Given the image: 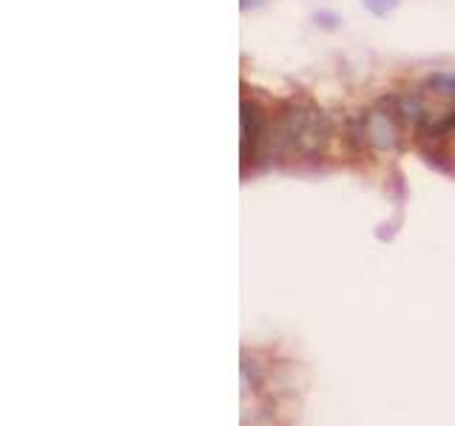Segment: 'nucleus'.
<instances>
[{
	"label": "nucleus",
	"mask_w": 455,
	"mask_h": 426,
	"mask_svg": "<svg viewBox=\"0 0 455 426\" xmlns=\"http://www.w3.org/2000/svg\"><path fill=\"white\" fill-rule=\"evenodd\" d=\"M362 6L364 12L373 14V18L384 20V18H390V14H395V9L402 6V0H362Z\"/></svg>",
	"instance_id": "6"
},
{
	"label": "nucleus",
	"mask_w": 455,
	"mask_h": 426,
	"mask_svg": "<svg viewBox=\"0 0 455 426\" xmlns=\"http://www.w3.org/2000/svg\"><path fill=\"white\" fill-rule=\"evenodd\" d=\"M333 139L327 111L305 97L279 99L270 111L267 162H319Z\"/></svg>",
	"instance_id": "1"
},
{
	"label": "nucleus",
	"mask_w": 455,
	"mask_h": 426,
	"mask_svg": "<svg viewBox=\"0 0 455 426\" xmlns=\"http://www.w3.org/2000/svg\"><path fill=\"white\" fill-rule=\"evenodd\" d=\"M267 4H270V0H239V12H256V9H262Z\"/></svg>",
	"instance_id": "7"
},
{
	"label": "nucleus",
	"mask_w": 455,
	"mask_h": 426,
	"mask_svg": "<svg viewBox=\"0 0 455 426\" xmlns=\"http://www.w3.org/2000/svg\"><path fill=\"white\" fill-rule=\"evenodd\" d=\"M407 125L402 122L390 94L379 97L370 108H362L345 122V146L353 154H395L404 146Z\"/></svg>",
	"instance_id": "2"
},
{
	"label": "nucleus",
	"mask_w": 455,
	"mask_h": 426,
	"mask_svg": "<svg viewBox=\"0 0 455 426\" xmlns=\"http://www.w3.org/2000/svg\"><path fill=\"white\" fill-rule=\"evenodd\" d=\"M310 23L316 28H322V32H339V28H341V18L331 9H316L310 14Z\"/></svg>",
	"instance_id": "5"
},
{
	"label": "nucleus",
	"mask_w": 455,
	"mask_h": 426,
	"mask_svg": "<svg viewBox=\"0 0 455 426\" xmlns=\"http://www.w3.org/2000/svg\"><path fill=\"white\" fill-rule=\"evenodd\" d=\"M239 128H242V139H239V151H242V177H248V170H259V165L267 160V134H270V114L259 103V97L253 91L242 94L239 103Z\"/></svg>",
	"instance_id": "3"
},
{
	"label": "nucleus",
	"mask_w": 455,
	"mask_h": 426,
	"mask_svg": "<svg viewBox=\"0 0 455 426\" xmlns=\"http://www.w3.org/2000/svg\"><path fill=\"white\" fill-rule=\"evenodd\" d=\"M424 89H427V94L455 99V68H438L433 75H427Z\"/></svg>",
	"instance_id": "4"
}]
</instances>
